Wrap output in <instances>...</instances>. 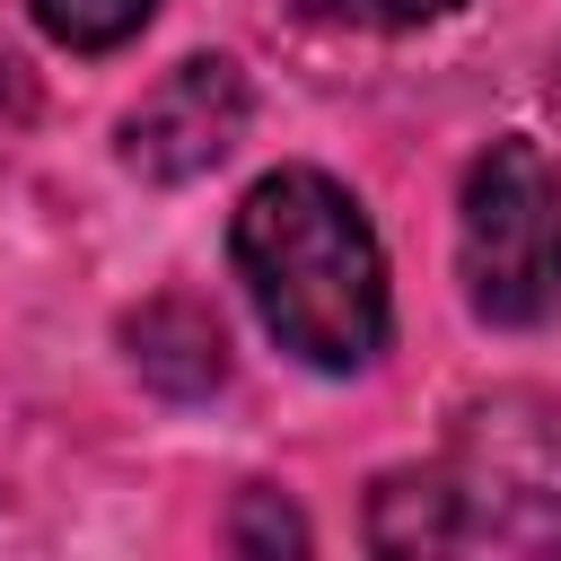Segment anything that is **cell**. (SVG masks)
<instances>
[{
	"label": "cell",
	"instance_id": "1",
	"mask_svg": "<svg viewBox=\"0 0 561 561\" xmlns=\"http://www.w3.org/2000/svg\"><path fill=\"white\" fill-rule=\"evenodd\" d=\"M237 280L272 342L324 377H351L386 351V254L368 210L324 167H272L237 202Z\"/></svg>",
	"mask_w": 561,
	"mask_h": 561
},
{
	"label": "cell",
	"instance_id": "2",
	"mask_svg": "<svg viewBox=\"0 0 561 561\" xmlns=\"http://www.w3.org/2000/svg\"><path fill=\"white\" fill-rule=\"evenodd\" d=\"M456 272L482 324H543L561 307V175L535 140H491L465 167Z\"/></svg>",
	"mask_w": 561,
	"mask_h": 561
},
{
	"label": "cell",
	"instance_id": "3",
	"mask_svg": "<svg viewBox=\"0 0 561 561\" xmlns=\"http://www.w3.org/2000/svg\"><path fill=\"white\" fill-rule=\"evenodd\" d=\"M237 131H245V70L228 53H193L123 114V158L158 184H184V175L219 167L237 149Z\"/></svg>",
	"mask_w": 561,
	"mask_h": 561
},
{
	"label": "cell",
	"instance_id": "4",
	"mask_svg": "<svg viewBox=\"0 0 561 561\" xmlns=\"http://www.w3.org/2000/svg\"><path fill=\"white\" fill-rule=\"evenodd\" d=\"M131 368H140L149 386H167V394H210V386L228 377V342H219L210 307H193V298H149V307L131 316Z\"/></svg>",
	"mask_w": 561,
	"mask_h": 561
},
{
	"label": "cell",
	"instance_id": "5",
	"mask_svg": "<svg viewBox=\"0 0 561 561\" xmlns=\"http://www.w3.org/2000/svg\"><path fill=\"white\" fill-rule=\"evenodd\" d=\"M35 9V26L53 35V44H70V53H114V44H131L149 18H158V0H26Z\"/></svg>",
	"mask_w": 561,
	"mask_h": 561
},
{
	"label": "cell",
	"instance_id": "6",
	"mask_svg": "<svg viewBox=\"0 0 561 561\" xmlns=\"http://www.w3.org/2000/svg\"><path fill=\"white\" fill-rule=\"evenodd\" d=\"M307 18H333V26H430L465 0H298Z\"/></svg>",
	"mask_w": 561,
	"mask_h": 561
},
{
	"label": "cell",
	"instance_id": "7",
	"mask_svg": "<svg viewBox=\"0 0 561 561\" xmlns=\"http://www.w3.org/2000/svg\"><path fill=\"white\" fill-rule=\"evenodd\" d=\"M237 543H245V552H263V543H289V552H298V543H307V526H298L289 508H272V491H254V500H245V517H237Z\"/></svg>",
	"mask_w": 561,
	"mask_h": 561
}]
</instances>
